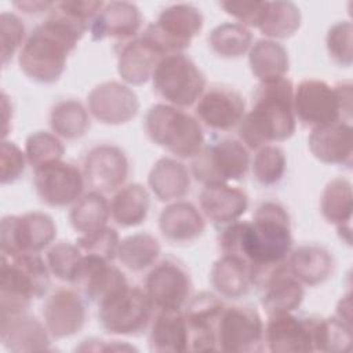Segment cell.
Listing matches in <instances>:
<instances>
[{
  "mask_svg": "<svg viewBox=\"0 0 353 353\" xmlns=\"http://www.w3.org/2000/svg\"><path fill=\"white\" fill-rule=\"evenodd\" d=\"M218 243L223 255L236 256L250 266L252 285L258 287L291 252L290 214L279 201H263L256 207L252 221L225 225Z\"/></svg>",
  "mask_w": 353,
  "mask_h": 353,
  "instance_id": "6da1fadb",
  "label": "cell"
},
{
  "mask_svg": "<svg viewBox=\"0 0 353 353\" xmlns=\"http://www.w3.org/2000/svg\"><path fill=\"white\" fill-rule=\"evenodd\" d=\"M90 29L83 22L57 7L26 37L18 54V63L26 77L36 83L51 84L59 80L69 54Z\"/></svg>",
  "mask_w": 353,
  "mask_h": 353,
  "instance_id": "7a4b0ae2",
  "label": "cell"
},
{
  "mask_svg": "<svg viewBox=\"0 0 353 353\" xmlns=\"http://www.w3.org/2000/svg\"><path fill=\"white\" fill-rule=\"evenodd\" d=\"M295 128L294 85L284 77L259 84L251 109L239 124V138L247 149L256 150L261 146L290 139Z\"/></svg>",
  "mask_w": 353,
  "mask_h": 353,
  "instance_id": "3957f363",
  "label": "cell"
},
{
  "mask_svg": "<svg viewBox=\"0 0 353 353\" xmlns=\"http://www.w3.org/2000/svg\"><path fill=\"white\" fill-rule=\"evenodd\" d=\"M50 269L39 252L4 254L0 265V316L28 312L50 288Z\"/></svg>",
  "mask_w": 353,
  "mask_h": 353,
  "instance_id": "277c9868",
  "label": "cell"
},
{
  "mask_svg": "<svg viewBox=\"0 0 353 353\" xmlns=\"http://www.w3.org/2000/svg\"><path fill=\"white\" fill-rule=\"evenodd\" d=\"M350 81L330 84L320 79H303L294 87V113L306 127L339 121L350 123L353 90Z\"/></svg>",
  "mask_w": 353,
  "mask_h": 353,
  "instance_id": "5b68a950",
  "label": "cell"
},
{
  "mask_svg": "<svg viewBox=\"0 0 353 353\" xmlns=\"http://www.w3.org/2000/svg\"><path fill=\"white\" fill-rule=\"evenodd\" d=\"M148 138L178 159H193L203 149L200 121L181 108L168 103L152 105L143 120Z\"/></svg>",
  "mask_w": 353,
  "mask_h": 353,
  "instance_id": "8992f818",
  "label": "cell"
},
{
  "mask_svg": "<svg viewBox=\"0 0 353 353\" xmlns=\"http://www.w3.org/2000/svg\"><path fill=\"white\" fill-rule=\"evenodd\" d=\"M101 327L113 335H137L150 323L154 306L145 288L124 284L98 303Z\"/></svg>",
  "mask_w": 353,
  "mask_h": 353,
  "instance_id": "52a82bcc",
  "label": "cell"
},
{
  "mask_svg": "<svg viewBox=\"0 0 353 353\" xmlns=\"http://www.w3.org/2000/svg\"><path fill=\"white\" fill-rule=\"evenodd\" d=\"M150 80L159 97L165 99L168 105L181 109L196 105L207 88L204 73L183 52L171 54L160 59Z\"/></svg>",
  "mask_w": 353,
  "mask_h": 353,
  "instance_id": "ba28073f",
  "label": "cell"
},
{
  "mask_svg": "<svg viewBox=\"0 0 353 353\" xmlns=\"http://www.w3.org/2000/svg\"><path fill=\"white\" fill-rule=\"evenodd\" d=\"M250 168L247 146L234 138H223L204 145L192 159V174L203 185L240 181Z\"/></svg>",
  "mask_w": 353,
  "mask_h": 353,
  "instance_id": "9c48e42d",
  "label": "cell"
},
{
  "mask_svg": "<svg viewBox=\"0 0 353 353\" xmlns=\"http://www.w3.org/2000/svg\"><path fill=\"white\" fill-rule=\"evenodd\" d=\"M203 25L204 17L197 7L178 3L165 7L156 22L149 23L141 34L167 57L183 52L192 40L200 34Z\"/></svg>",
  "mask_w": 353,
  "mask_h": 353,
  "instance_id": "30bf717a",
  "label": "cell"
},
{
  "mask_svg": "<svg viewBox=\"0 0 353 353\" xmlns=\"http://www.w3.org/2000/svg\"><path fill=\"white\" fill-rule=\"evenodd\" d=\"M57 236V225L51 215L29 211L22 215H6L0 226V245L4 254L40 252Z\"/></svg>",
  "mask_w": 353,
  "mask_h": 353,
  "instance_id": "8fae6325",
  "label": "cell"
},
{
  "mask_svg": "<svg viewBox=\"0 0 353 353\" xmlns=\"http://www.w3.org/2000/svg\"><path fill=\"white\" fill-rule=\"evenodd\" d=\"M265 325L251 306H225L216 324L218 350L252 353L263 350Z\"/></svg>",
  "mask_w": 353,
  "mask_h": 353,
  "instance_id": "7c38bea8",
  "label": "cell"
},
{
  "mask_svg": "<svg viewBox=\"0 0 353 353\" xmlns=\"http://www.w3.org/2000/svg\"><path fill=\"white\" fill-rule=\"evenodd\" d=\"M33 185L47 205L68 207L83 196L85 178L83 170L61 159L34 168Z\"/></svg>",
  "mask_w": 353,
  "mask_h": 353,
  "instance_id": "4fadbf2b",
  "label": "cell"
},
{
  "mask_svg": "<svg viewBox=\"0 0 353 353\" xmlns=\"http://www.w3.org/2000/svg\"><path fill=\"white\" fill-rule=\"evenodd\" d=\"M192 279L176 261L164 259L150 269L145 291L157 310H182L192 296Z\"/></svg>",
  "mask_w": 353,
  "mask_h": 353,
  "instance_id": "5bb4252c",
  "label": "cell"
},
{
  "mask_svg": "<svg viewBox=\"0 0 353 353\" xmlns=\"http://www.w3.org/2000/svg\"><path fill=\"white\" fill-rule=\"evenodd\" d=\"M194 114L205 127L230 131L239 127L245 114L244 97L233 87L212 84L204 90L194 105Z\"/></svg>",
  "mask_w": 353,
  "mask_h": 353,
  "instance_id": "9a60e30c",
  "label": "cell"
},
{
  "mask_svg": "<svg viewBox=\"0 0 353 353\" xmlns=\"http://www.w3.org/2000/svg\"><path fill=\"white\" fill-rule=\"evenodd\" d=\"M85 183L97 192L110 193L120 189L130 174L125 152L112 143L97 145L88 150L83 161Z\"/></svg>",
  "mask_w": 353,
  "mask_h": 353,
  "instance_id": "2e32d148",
  "label": "cell"
},
{
  "mask_svg": "<svg viewBox=\"0 0 353 353\" xmlns=\"http://www.w3.org/2000/svg\"><path fill=\"white\" fill-rule=\"evenodd\" d=\"M87 109L99 123L119 125L128 123L137 116L139 99L127 84L103 81L88 92Z\"/></svg>",
  "mask_w": 353,
  "mask_h": 353,
  "instance_id": "e0dca14e",
  "label": "cell"
},
{
  "mask_svg": "<svg viewBox=\"0 0 353 353\" xmlns=\"http://www.w3.org/2000/svg\"><path fill=\"white\" fill-rule=\"evenodd\" d=\"M225 303L212 292L203 291L188 301L183 314L189 328L190 352H214L216 345V324Z\"/></svg>",
  "mask_w": 353,
  "mask_h": 353,
  "instance_id": "ac0fdd59",
  "label": "cell"
},
{
  "mask_svg": "<svg viewBox=\"0 0 353 353\" xmlns=\"http://www.w3.org/2000/svg\"><path fill=\"white\" fill-rule=\"evenodd\" d=\"M43 320L51 336H72L81 331L87 321L84 299L70 288H59L46 299Z\"/></svg>",
  "mask_w": 353,
  "mask_h": 353,
  "instance_id": "d6986e66",
  "label": "cell"
},
{
  "mask_svg": "<svg viewBox=\"0 0 353 353\" xmlns=\"http://www.w3.org/2000/svg\"><path fill=\"white\" fill-rule=\"evenodd\" d=\"M142 21V14L134 3L110 1L105 3L91 22L90 33L94 41L112 39L117 46H121L138 36Z\"/></svg>",
  "mask_w": 353,
  "mask_h": 353,
  "instance_id": "ffe728a7",
  "label": "cell"
},
{
  "mask_svg": "<svg viewBox=\"0 0 353 353\" xmlns=\"http://www.w3.org/2000/svg\"><path fill=\"white\" fill-rule=\"evenodd\" d=\"M263 341L274 353L314 352L312 341L310 316L299 317L291 313L268 316Z\"/></svg>",
  "mask_w": 353,
  "mask_h": 353,
  "instance_id": "44dd1931",
  "label": "cell"
},
{
  "mask_svg": "<svg viewBox=\"0 0 353 353\" xmlns=\"http://www.w3.org/2000/svg\"><path fill=\"white\" fill-rule=\"evenodd\" d=\"M353 128L350 123L339 121L312 128L307 146L314 159L331 165H352Z\"/></svg>",
  "mask_w": 353,
  "mask_h": 353,
  "instance_id": "7402d4cb",
  "label": "cell"
},
{
  "mask_svg": "<svg viewBox=\"0 0 353 353\" xmlns=\"http://www.w3.org/2000/svg\"><path fill=\"white\" fill-rule=\"evenodd\" d=\"M50 331L28 312L0 316V341L10 352H43L50 349Z\"/></svg>",
  "mask_w": 353,
  "mask_h": 353,
  "instance_id": "603a6c76",
  "label": "cell"
},
{
  "mask_svg": "<svg viewBox=\"0 0 353 353\" xmlns=\"http://www.w3.org/2000/svg\"><path fill=\"white\" fill-rule=\"evenodd\" d=\"M199 201L204 218L221 226L239 221L250 203L247 193L230 183L204 185Z\"/></svg>",
  "mask_w": 353,
  "mask_h": 353,
  "instance_id": "cb8c5ba5",
  "label": "cell"
},
{
  "mask_svg": "<svg viewBox=\"0 0 353 353\" xmlns=\"http://www.w3.org/2000/svg\"><path fill=\"white\" fill-rule=\"evenodd\" d=\"M258 288L262 291L261 305L268 316L295 312L305 296L303 284L288 272L285 262L274 268Z\"/></svg>",
  "mask_w": 353,
  "mask_h": 353,
  "instance_id": "d4e9b609",
  "label": "cell"
},
{
  "mask_svg": "<svg viewBox=\"0 0 353 353\" xmlns=\"http://www.w3.org/2000/svg\"><path fill=\"white\" fill-rule=\"evenodd\" d=\"M117 73L125 84L141 85L152 74L164 55L142 34L117 46Z\"/></svg>",
  "mask_w": 353,
  "mask_h": 353,
  "instance_id": "484cf974",
  "label": "cell"
},
{
  "mask_svg": "<svg viewBox=\"0 0 353 353\" xmlns=\"http://www.w3.org/2000/svg\"><path fill=\"white\" fill-rule=\"evenodd\" d=\"M125 274L112 261H106L98 256L83 255V261L74 280L85 299L98 303L114 290L127 284Z\"/></svg>",
  "mask_w": 353,
  "mask_h": 353,
  "instance_id": "4316f807",
  "label": "cell"
},
{
  "mask_svg": "<svg viewBox=\"0 0 353 353\" xmlns=\"http://www.w3.org/2000/svg\"><path fill=\"white\" fill-rule=\"evenodd\" d=\"M159 229L163 237L171 243H192L204 233L205 219L196 205L185 200H176L161 210Z\"/></svg>",
  "mask_w": 353,
  "mask_h": 353,
  "instance_id": "83f0119b",
  "label": "cell"
},
{
  "mask_svg": "<svg viewBox=\"0 0 353 353\" xmlns=\"http://www.w3.org/2000/svg\"><path fill=\"white\" fill-rule=\"evenodd\" d=\"M288 272L301 283L314 287L327 281L335 268L332 254L320 244H302L285 259Z\"/></svg>",
  "mask_w": 353,
  "mask_h": 353,
  "instance_id": "f1b7e54d",
  "label": "cell"
},
{
  "mask_svg": "<svg viewBox=\"0 0 353 353\" xmlns=\"http://www.w3.org/2000/svg\"><path fill=\"white\" fill-rule=\"evenodd\" d=\"M149 349L157 353L189 350V328L183 310H159L149 331Z\"/></svg>",
  "mask_w": 353,
  "mask_h": 353,
  "instance_id": "f546056e",
  "label": "cell"
},
{
  "mask_svg": "<svg viewBox=\"0 0 353 353\" xmlns=\"http://www.w3.org/2000/svg\"><path fill=\"white\" fill-rule=\"evenodd\" d=\"M148 185L160 201L181 200L190 189L189 170L176 159L161 157L153 164L148 175Z\"/></svg>",
  "mask_w": 353,
  "mask_h": 353,
  "instance_id": "4dcf8cb0",
  "label": "cell"
},
{
  "mask_svg": "<svg viewBox=\"0 0 353 353\" xmlns=\"http://www.w3.org/2000/svg\"><path fill=\"white\" fill-rule=\"evenodd\" d=\"M248 63L259 83L284 79L290 69L288 52L283 44L270 39L256 40L248 51Z\"/></svg>",
  "mask_w": 353,
  "mask_h": 353,
  "instance_id": "1f68e13d",
  "label": "cell"
},
{
  "mask_svg": "<svg viewBox=\"0 0 353 353\" xmlns=\"http://www.w3.org/2000/svg\"><path fill=\"white\" fill-rule=\"evenodd\" d=\"M210 281L219 296L241 298L252 287L251 269L241 259L222 254L212 263Z\"/></svg>",
  "mask_w": 353,
  "mask_h": 353,
  "instance_id": "d6a6232c",
  "label": "cell"
},
{
  "mask_svg": "<svg viewBox=\"0 0 353 353\" xmlns=\"http://www.w3.org/2000/svg\"><path fill=\"white\" fill-rule=\"evenodd\" d=\"M110 216L121 228L143 223L150 210V196L141 183H128L117 189L110 200Z\"/></svg>",
  "mask_w": 353,
  "mask_h": 353,
  "instance_id": "836d02e7",
  "label": "cell"
},
{
  "mask_svg": "<svg viewBox=\"0 0 353 353\" xmlns=\"http://www.w3.org/2000/svg\"><path fill=\"white\" fill-rule=\"evenodd\" d=\"M302 23L299 7L292 1H265L256 29L270 40L287 39L298 32Z\"/></svg>",
  "mask_w": 353,
  "mask_h": 353,
  "instance_id": "e575fe53",
  "label": "cell"
},
{
  "mask_svg": "<svg viewBox=\"0 0 353 353\" xmlns=\"http://www.w3.org/2000/svg\"><path fill=\"white\" fill-rule=\"evenodd\" d=\"M109 218L110 204L103 193L97 190L83 194L69 212L72 228L81 234H88L108 226Z\"/></svg>",
  "mask_w": 353,
  "mask_h": 353,
  "instance_id": "d590c367",
  "label": "cell"
},
{
  "mask_svg": "<svg viewBox=\"0 0 353 353\" xmlns=\"http://www.w3.org/2000/svg\"><path fill=\"white\" fill-rule=\"evenodd\" d=\"M90 112L76 99H61L51 108L50 127L63 139H79L90 128Z\"/></svg>",
  "mask_w": 353,
  "mask_h": 353,
  "instance_id": "8d00e7d4",
  "label": "cell"
},
{
  "mask_svg": "<svg viewBox=\"0 0 353 353\" xmlns=\"http://www.w3.org/2000/svg\"><path fill=\"white\" fill-rule=\"evenodd\" d=\"M160 243L150 233H135L124 237L117 248L116 258L131 272H143L154 265L160 255Z\"/></svg>",
  "mask_w": 353,
  "mask_h": 353,
  "instance_id": "74e56055",
  "label": "cell"
},
{
  "mask_svg": "<svg viewBox=\"0 0 353 353\" xmlns=\"http://www.w3.org/2000/svg\"><path fill=\"white\" fill-rule=\"evenodd\" d=\"M314 352H347L352 347V324L332 317L310 316Z\"/></svg>",
  "mask_w": 353,
  "mask_h": 353,
  "instance_id": "f35d334b",
  "label": "cell"
},
{
  "mask_svg": "<svg viewBox=\"0 0 353 353\" xmlns=\"http://www.w3.org/2000/svg\"><path fill=\"white\" fill-rule=\"evenodd\" d=\"M353 193L352 182L346 178L338 176L331 179L320 197V211L323 218L332 225L342 226L352 221Z\"/></svg>",
  "mask_w": 353,
  "mask_h": 353,
  "instance_id": "ab89813d",
  "label": "cell"
},
{
  "mask_svg": "<svg viewBox=\"0 0 353 353\" xmlns=\"http://www.w3.org/2000/svg\"><path fill=\"white\" fill-rule=\"evenodd\" d=\"M208 44L222 58H240L250 51L252 33L239 22H223L211 30Z\"/></svg>",
  "mask_w": 353,
  "mask_h": 353,
  "instance_id": "60d3db41",
  "label": "cell"
},
{
  "mask_svg": "<svg viewBox=\"0 0 353 353\" xmlns=\"http://www.w3.org/2000/svg\"><path fill=\"white\" fill-rule=\"evenodd\" d=\"M287 157L284 150L277 145H265L256 149L251 168L254 178L263 186L279 183L285 172Z\"/></svg>",
  "mask_w": 353,
  "mask_h": 353,
  "instance_id": "b9f144b4",
  "label": "cell"
},
{
  "mask_svg": "<svg viewBox=\"0 0 353 353\" xmlns=\"http://www.w3.org/2000/svg\"><path fill=\"white\" fill-rule=\"evenodd\" d=\"M81 261V251L76 244L69 241H58L52 244L46 254V262L51 274L61 281L72 284L77 277Z\"/></svg>",
  "mask_w": 353,
  "mask_h": 353,
  "instance_id": "7bdbcfd3",
  "label": "cell"
},
{
  "mask_svg": "<svg viewBox=\"0 0 353 353\" xmlns=\"http://www.w3.org/2000/svg\"><path fill=\"white\" fill-rule=\"evenodd\" d=\"M65 153V146L58 135L48 131L32 132L25 141V154L28 163L34 168L61 160Z\"/></svg>",
  "mask_w": 353,
  "mask_h": 353,
  "instance_id": "ee69618b",
  "label": "cell"
},
{
  "mask_svg": "<svg viewBox=\"0 0 353 353\" xmlns=\"http://www.w3.org/2000/svg\"><path fill=\"white\" fill-rule=\"evenodd\" d=\"M120 237L116 229L105 226L97 232L81 234L76 240V245L83 255L98 256L106 261H113L117 254Z\"/></svg>",
  "mask_w": 353,
  "mask_h": 353,
  "instance_id": "f6af8a7d",
  "label": "cell"
},
{
  "mask_svg": "<svg viewBox=\"0 0 353 353\" xmlns=\"http://www.w3.org/2000/svg\"><path fill=\"white\" fill-rule=\"evenodd\" d=\"M330 58L339 66L349 68L353 62V26L350 21H339L330 26L325 36Z\"/></svg>",
  "mask_w": 353,
  "mask_h": 353,
  "instance_id": "bcb514c9",
  "label": "cell"
},
{
  "mask_svg": "<svg viewBox=\"0 0 353 353\" xmlns=\"http://www.w3.org/2000/svg\"><path fill=\"white\" fill-rule=\"evenodd\" d=\"M0 37H1V65L12 59L15 52L22 48L25 43V26L18 15L14 12H1L0 14Z\"/></svg>",
  "mask_w": 353,
  "mask_h": 353,
  "instance_id": "7dc6e473",
  "label": "cell"
},
{
  "mask_svg": "<svg viewBox=\"0 0 353 353\" xmlns=\"http://www.w3.org/2000/svg\"><path fill=\"white\" fill-rule=\"evenodd\" d=\"M28 159L14 142L3 141L0 148V181L3 185L14 183L23 174Z\"/></svg>",
  "mask_w": 353,
  "mask_h": 353,
  "instance_id": "c3c4849f",
  "label": "cell"
},
{
  "mask_svg": "<svg viewBox=\"0 0 353 353\" xmlns=\"http://www.w3.org/2000/svg\"><path fill=\"white\" fill-rule=\"evenodd\" d=\"M265 1H221L219 7L239 23L247 28H256Z\"/></svg>",
  "mask_w": 353,
  "mask_h": 353,
  "instance_id": "681fc988",
  "label": "cell"
},
{
  "mask_svg": "<svg viewBox=\"0 0 353 353\" xmlns=\"http://www.w3.org/2000/svg\"><path fill=\"white\" fill-rule=\"evenodd\" d=\"M80 352H109V350H137L134 346L121 343L119 341H102V339H85L76 347Z\"/></svg>",
  "mask_w": 353,
  "mask_h": 353,
  "instance_id": "f907efd6",
  "label": "cell"
},
{
  "mask_svg": "<svg viewBox=\"0 0 353 353\" xmlns=\"http://www.w3.org/2000/svg\"><path fill=\"white\" fill-rule=\"evenodd\" d=\"M55 3L57 1H15L14 7L22 11L23 14H29V15H36L43 12L50 14L55 7Z\"/></svg>",
  "mask_w": 353,
  "mask_h": 353,
  "instance_id": "816d5d0a",
  "label": "cell"
},
{
  "mask_svg": "<svg viewBox=\"0 0 353 353\" xmlns=\"http://www.w3.org/2000/svg\"><path fill=\"white\" fill-rule=\"evenodd\" d=\"M338 319L352 324V299H350V294L342 296L336 305V314Z\"/></svg>",
  "mask_w": 353,
  "mask_h": 353,
  "instance_id": "f5cc1de1",
  "label": "cell"
}]
</instances>
